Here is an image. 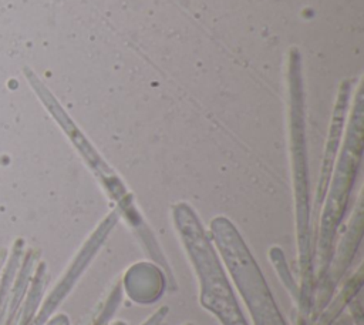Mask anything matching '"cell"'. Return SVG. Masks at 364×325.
<instances>
[{"label": "cell", "mask_w": 364, "mask_h": 325, "mask_svg": "<svg viewBox=\"0 0 364 325\" xmlns=\"http://www.w3.org/2000/svg\"><path fill=\"white\" fill-rule=\"evenodd\" d=\"M290 118H291V148H293V170H294V191L297 198V221H299V242H300V265L303 287L311 284V254L310 234L307 229L309 221V182L307 165L304 154L303 137V91L300 78V57L296 48L290 53Z\"/></svg>", "instance_id": "2"}, {"label": "cell", "mask_w": 364, "mask_h": 325, "mask_svg": "<svg viewBox=\"0 0 364 325\" xmlns=\"http://www.w3.org/2000/svg\"><path fill=\"white\" fill-rule=\"evenodd\" d=\"M348 94H350V84H348V81H346L340 87V94H338V100H337V104H336V108H334L333 123L330 125V135H328V141H327V147H326V153H324L321 177H320V182H318V187H317L316 208H314L316 212H317L320 204L323 202V198H324L326 191L328 188L330 172H331V168H333L334 157H336L338 143H340V137H341V128H343V123H344V114H346V108H347Z\"/></svg>", "instance_id": "4"}, {"label": "cell", "mask_w": 364, "mask_h": 325, "mask_svg": "<svg viewBox=\"0 0 364 325\" xmlns=\"http://www.w3.org/2000/svg\"><path fill=\"white\" fill-rule=\"evenodd\" d=\"M175 225L199 279L200 302L226 325H245L236 298L195 212L186 204L173 207Z\"/></svg>", "instance_id": "1"}, {"label": "cell", "mask_w": 364, "mask_h": 325, "mask_svg": "<svg viewBox=\"0 0 364 325\" xmlns=\"http://www.w3.org/2000/svg\"><path fill=\"white\" fill-rule=\"evenodd\" d=\"M361 134H363V107H361V94H358L355 103V114L351 118V127L348 140L344 147V153L337 168L336 178L331 185L330 197L327 207L323 214L321 221V234H320V274L324 275L327 271V264L330 261V247L333 244V237L338 225L340 218L343 217L347 198L350 194L351 182L354 180V172L361 157Z\"/></svg>", "instance_id": "3"}]
</instances>
